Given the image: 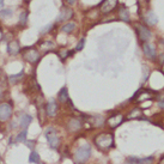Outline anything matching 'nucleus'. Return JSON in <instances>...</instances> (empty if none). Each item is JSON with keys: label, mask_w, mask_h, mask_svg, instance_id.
I'll return each instance as SVG.
<instances>
[{"label": "nucleus", "mask_w": 164, "mask_h": 164, "mask_svg": "<svg viewBox=\"0 0 164 164\" xmlns=\"http://www.w3.org/2000/svg\"><path fill=\"white\" fill-rule=\"evenodd\" d=\"M0 161H1V157H0Z\"/></svg>", "instance_id": "ea45409f"}, {"label": "nucleus", "mask_w": 164, "mask_h": 164, "mask_svg": "<svg viewBox=\"0 0 164 164\" xmlns=\"http://www.w3.org/2000/svg\"><path fill=\"white\" fill-rule=\"evenodd\" d=\"M119 18L120 20H123V22H130V12L126 7H121L120 11H119Z\"/></svg>", "instance_id": "f3484780"}, {"label": "nucleus", "mask_w": 164, "mask_h": 164, "mask_svg": "<svg viewBox=\"0 0 164 164\" xmlns=\"http://www.w3.org/2000/svg\"><path fill=\"white\" fill-rule=\"evenodd\" d=\"M4 6V0H0V7H2Z\"/></svg>", "instance_id": "f704fd0d"}, {"label": "nucleus", "mask_w": 164, "mask_h": 164, "mask_svg": "<svg viewBox=\"0 0 164 164\" xmlns=\"http://www.w3.org/2000/svg\"><path fill=\"white\" fill-rule=\"evenodd\" d=\"M90 157H91V146L89 144H83L82 146H79L76 150V152L73 155L74 161L79 164L86 163Z\"/></svg>", "instance_id": "f03ea898"}, {"label": "nucleus", "mask_w": 164, "mask_h": 164, "mask_svg": "<svg viewBox=\"0 0 164 164\" xmlns=\"http://www.w3.org/2000/svg\"><path fill=\"white\" fill-rule=\"evenodd\" d=\"M13 107L10 102H2L0 103V122H6L12 117Z\"/></svg>", "instance_id": "20e7f679"}, {"label": "nucleus", "mask_w": 164, "mask_h": 164, "mask_svg": "<svg viewBox=\"0 0 164 164\" xmlns=\"http://www.w3.org/2000/svg\"><path fill=\"white\" fill-rule=\"evenodd\" d=\"M20 43H19V41H17V40H11V41H9V43H7V53L10 54V55H17L19 52H20Z\"/></svg>", "instance_id": "9d476101"}, {"label": "nucleus", "mask_w": 164, "mask_h": 164, "mask_svg": "<svg viewBox=\"0 0 164 164\" xmlns=\"http://www.w3.org/2000/svg\"><path fill=\"white\" fill-rule=\"evenodd\" d=\"M23 58H24L28 62L35 65V64H37L38 60H40L38 50L35 49V48H27V49L24 50V53H23Z\"/></svg>", "instance_id": "39448f33"}, {"label": "nucleus", "mask_w": 164, "mask_h": 164, "mask_svg": "<svg viewBox=\"0 0 164 164\" xmlns=\"http://www.w3.org/2000/svg\"><path fill=\"white\" fill-rule=\"evenodd\" d=\"M92 121H94V126H96V127H99L101 125H103V117L102 116H94L92 117Z\"/></svg>", "instance_id": "a878e982"}, {"label": "nucleus", "mask_w": 164, "mask_h": 164, "mask_svg": "<svg viewBox=\"0 0 164 164\" xmlns=\"http://www.w3.org/2000/svg\"><path fill=\"white\" fill-rule=\"evenodd\" d=\"M145 19H146V22H148L150 25H156V24H157V22H158V19H157L156 15H155L152 11H150L148 15H146Z\"/></svg>", "instance_id": "412c9836"}, {"label": "nucleus", "mask_w": 164, "mask_h": 164, "mask_svg": "<svg viewBox=\"0 0 164 164\" xmlns=\"http://www.w3.org/2000/svg\"><path fill=\"white\" fill-rule=\"evenodd\" d=\"M159 164H164V157L161 159V161H159Z\"/></svg>", "instance_id": "e433bc0d"}, {"label": "nucleus", "mask_w": 164, "mask_h": 164, "mask_svg": "<svg viewBox=\"0 0 164 164\" xmlns=\"http://www.w3.org/2000/svg\"><path fill=\"white\" fill-rule=\"evenodd\" d=\"M59 56L62 59V60H65V59H67V56H70V55H72V52H68L67 49H61L59 50Z\"/></svg>", "instance_id": "bb28decb"}, {"label": "nucleus", "mask_w": 164, "mask_h": 164, "mask_svg": "<svg viewBox=\"0 0 164 164\" xmlns=\"http://www.w3.org/2000/svg\"><path fill=\"white\" fill-rule=\"evenodd\" d=\"M96 146L102 151H108L109 148H113L114 145V137L112 133H101L95 138Z\"/></svg>", "instance_id": "f257e3e1"}, {"label": "nucleus", "mask_w": 164, "mask_h": 164, "mask_svg": "<svg viewBox=\"0 0 164 164\" xmlns=\"http://www.w3.org/2000/svg\"><path fill=\"white\" fill-rule=\"evenodd\" d=\"M73 17V11L72 9L67 7V6H62L61 10H60V15L58 18V22H66L68 19H71Z\"/></svg>", "instance_id": "9b49d317"}, {"label": "nucleus", "mask_w": 164, "mask_h": 164, "mask_svg": "<svg viewBox=\"0 0 164 164\" xmlns=\"http://www.w3.org/2000/svg\"><path fill=\"white\" fill-rule=\"evenodd\" d=\"M83 128V122L79 117H71L67 122V130L72 133H77Z\"/></svg>", "instance_id": "423d86ee"}, {"label": "nucleus", "mask_w": 164, "mask_h": 164, "mask_svg": "<svg viewBox=\"0 0 164 164\" xmlns=\"http://www.w3.org/2000/svg\"><path fill=\"white\" fill-rule=\"evenodd\" d=\"M117 5V0H103L101 4V11L102 13H109L114 10Z\"/></svg>", "instance_id": "1a4fd4ad"}, {"label": "nucleus", "mask_w": 164, "mask_h": 164, "mask_svg": "<svg viewBox=\"0 0 164 164\" xmlns=\"http://www.w3.org/2000/svg\"><path fill=\"white\" fill-rule=\"evenodd\" d=\"M162 42H163V43H164V40H162Z\"/></svg>", "instance_id": "58836bf2"}, {"label": "nucleus", "mask_w": 164, "mask_h": 164, "mask_svg": "<svg viewBox=\"0 0 164 164\" xmlns=\"http://www.w3.org/2000/svg\"><path fill=\"white\" fill-rule=\"evenodd\" d=\"M40 48H41V49H43V50L53 49V48H54V43H53L52 41H43V42H41Z\"/></svg>", "instance_id": "393cba45"}, {"label": "nucleus", "mask_w": 164, "mask_h": 164, "mask_svg": "<svg viewBox=\"0 0 164 164\" xmlns=\"http://www.w3.org/2000/svg\"><path fill=\"white\" fill-rule=\"evenodd\" d=\"M27 134H28L27 130H23L22 132H19L15 137V143H25L27 141Z\"/></svg>", "instance_id": "aec40b11"}, {"label": "nucleus", "mask_w": 164, "mask_h": 164, "mask_svg": "<svg viewBox=\"0 0 164 164\" xmlns=\"http://www.w3.org/2000/svg\"><path fill=\"white\" fill-rule=\"evenodd\" d=\"M156 98L158 99V102H164V91H161L156 95Z\"/></svg>", "instance_id": "c756f323"}, {"label": "nucleus", "mask_w": 164, "mask_h": 164, "mask_svg": "<svg viewBox=\"0 0 164 164\" xmlns=\"http://www.w3.org/2000/svg\"><path fill=\"white\" fill-rule=\"evenodd\" d=\"M143 50H144L145 55L148 56V59L153 60V59L156 58V49H155V47H153L152 45H150V43H148V42H145V43L143 45Z\"/></svg>", "instance_id": "4468645a"}, {"label": "nucleus", "mask_w": 164, "mask_h": 164, "mask_svg": "<svg viewBox=\"0 0 164 164\" xmlns=\"http://www.w3.org/2000/svg\"><path fill=\"white\" fill-rule=\"evenodd\" d=\"M46 115L49 117H55L58 114V104L55 103V101H50L46 104Z\"/></svg>", "instance_id": "f8f14e48"}, {"label": "nucleus", "mask_w": 164, "mask_h": 164, "mask_svg": "<svg viewBox=\"0 0 164 164\" xmlns=\"http://www.w3.org/2000/svg\"><path fill=\"white\" fill-rule=\"evenodd\" d=\"M2 98V91H1V87H0V99Z\"/></svg>", "instance_id": "c9c22d12"}, {"label": "nucleus", "mask_w": 164, "mask_h": 164, "mask_svg": "<svg viewBox=\"0 0 164 164\" xmlns=\"http://www.w3.org/2000/svg\"><path fill=\"white\" fill-rule=\"evenodd\" d=\"M29 163L31 164H41V157L36 151H31L29 156Z\"/></svg>", "instance_id": "6ab92c4d"}, {"label": "nucleus", "mask_w": 164, "mask_h": 164, "mask_svg": "<svg viewBox=\"0 0 164 164\" xmlns=\"http://www.w3.org/2000/svg\"><path fill=\"white\" fill-rule=\"evenodd\" d=\"M2 38H4V35H2V31L0 30V42L2 41Z\"/></svg>", "instance_id": "473e14b6"}, {"label": "nucleus", "mask_w": 164, "mask_h": 164, "mask_svg": "<svg viewBox=\"0 0 164 164\" xmlns=\"http://www.w3.org/2000/svg\"><path fill=\"white\" fill-rule=\"evenodd\" d=\"M27 144H28V148H34V141H27Z\"/></svg>", "instance_id": "2f4dec72"}, {"label": "nucleus", "mask_w": 164, "mask_h": 164, "mask_svg": "<svg viewBox=\"0 0 164 164\" xmlns=\"http://www.w3.org/2000/svg\"><path fill=\"white\" fill-rule=\"evenodd\" d=\"M58 99L60 103H67L68 102V91H67V87H62L60 91H59V95H58Z\"/></svg>", "instance_id": "dca6fc26"}, {"label": "nucleus", "mask_w": 164, "mask_h": 164, "mask_svg": "<svg viewBox=\"0 0 164 164\" xmlns=\"http://www.w3.org/2000/svg\"><path fill=\"white\" fill-rule=\"evenodd\" d=\"M66 1H67V4H68V5H74L77 0H66Z\"/></svg>", "instance_id": "7c9ffc66"}, {"label": "nucleus", "mask_w": 164, "mask_h": 164, "mask_svg": "<svg viewBox=\"0 0 164 164\" xmlns=\"http://www.w3.org/2000/svg\"><path fill=\"white\" fill-rule=\"evenodd\" d=\"M84 45H85V38H82V40L78 42V45L76 46V52H80V50L84 48Z\"/></svg>", "instance_id": "cd10ccee"}, {"label": "nucleus", "mask_w": 164, "mask_h": 164, "mask_svg": "<svg viewBox=\"0 0 164 164\" xmlns=\"http://www.w3.org/2000/svg\"><path fill=\"white\" fill-rule=\"evenodd\" d=\"M135 29H137V34H138V36H139V38L141 40V41H148L150 40V37H151V31H150V29H148V27H145L144 24H135Z\"/></svg>", "instance_id": "0eeeda50"}, {"label": "nucleus", "mask_w": 164, "mask_h": 164, "mask_svg": "<svg viewBox=\"0 0 164 164\" xmlns=\"http://www.w3.org/2000/svg\"><path fill=\"white\" fill-rule=\"evenodd\" d=\"M23 77H24V72H23V71H20V73H17V74H12V76H10V77H9V82L11 83V84H17V83L19 82Z\"/></svg>", "instance_id": "4be33fe9"}, {"label": "nucleus", "mask_w": 164, "mask_h": 164, "mask_svg": "<svg viewBox=\"0 0 164 164\" xmlns=\"http://www.w3.org/2000/svg\"><path fill=\"white\" fill-rule=\"evenodd\" d=\"M140 116H143L141 109H139V108H134V109H132L131 112L128 113L127 119H128V120H132V119H138V117H140Z\"/></svg>", "instance_id": "a211bd4d"}, {"label": "nucleus", "mask_w": 164, "mask_h": 164, "mask_svg": "<svg viewBox=\"0 0 164 164\" xmlns=\"http://www.w3.org/2000/svg\"><path fill=\"white\" fill-rule=\"evenodd\" d=\"M152 92L151 91H148V90H143V91H139L135 96H134V98L137 102H143V101H146V99H151L152 98Z\"/></svg>", "instance_id": "2eb2a0df"}, {"label": "nucleus", "mask_w": 164, "mask_h": 164, "mask_svg": "<svg viewBox=\"0 0 164 164\" xmlns=\"http://www.w3.org/2000/svg\"><path fill=\"white\" fill-rule=\"evenodd\" d=\"M74 29H76V24L74 23H67V24L61 27V31L65 34H71Z\"/></svg>", "instance_id": "5701e85b"}, {"label": "nucleus", "mask_w": 164, "mask_h": 164, "mask_svg": "<svg viewBox=\"0 0 164 164\" xmlns=\"http://www.w3.org/2000/svg\"><path fill=\"white\" fill-rule=\"evenodd\" d=\"M28 23V11H23L20 15H19V25L20 27H25Z\"/></svg>", "instance_id": "b1692460"}, {"label": "nucleus", "mask_w": 164, "mask_h": 164, "mask_svg": "<svg viewBox=\"0 0 164 164\" xmlns=\"http://www.w3.org/2000/svg\"><path fill=\"white\" fill-rule=\"evenodd\" d=\"M45 135H46V139H47L50 148H54V150L59 148L60 144H61V139H60V135H59L58 131L54 127H52V126L47 127L46 131H45Z\"/></svg>", "instance_id": "7ed1b4c3"}, {"label": "nucleus", "mask_w": 164, "mask_h": 164, "mask_svg": "<svg viewBox=\"0 0 164 164\" xmlns=\"http://www.w3.org/2000/svg\"><path fill=\"white\" fill-rule=\"evenodd\" d=\"M12 15H13L12 10H2V11L0 12V16L1 17H11Z\"/></svg>", "instance_id": "c85d7f7f"}, {"label": "nucleus", "mask_w": 164, "mask_h": 164, "mask_svg": "<svg viewBox=\"0 0 164 164\" xmlns=\"http://www.w3.org/2000/svg\"><path fill=\"white\" fill-rule=\"evenodd\" d=\"M24 1H27V2H29V1H31V0H24Z\"/></svg>", "instance_id": "4c0bfd02"}, {"label": "nucleus", "mask_w": 164, "mask_h": 164, "mask_svg": "<svg viewBox=\"0 0 164 164\" xmlns=\"http://www.w3.org/2000/svg\"><path fill=\"white\" fill-rule=\"evenodd\" d=\"M158 104H159L161 108H164V102H158Z\"/></svg>", "instance_id": "72a5a7b5"}, {"label": "nucleus", "mask_w": 164, "mask_h": 164, "mask_svg": "<svg viewBox=\"0 0 164 164\" xmlns=\"http://www.w3.org/2000/svg\"><path fill=\"white\" fill-rule=\"evenodd\" d=\"M122 122H123V115L122 114L110 115V116L107 119V121H105L107 126H108V127H110V128H115V127L120 126Z\"/></svg>", "instance_id": "6e6552de"}, {"label": "nucleus", "mask_w": 164, "mask_h": 164, "mask_svg": "<svg viewBox=\"0 0 164 164\" xmlns=\"http://www.w3.org/2000/svg\"><path fill=\"white\" fill-rule=\"evenodd\" d=\"M31 121H33V116L29 114H23L19 119H18L19 127H22L23 130H27L28 126L31 123Z\"/></svg>", "instance_id": "ddd939ff"}]
</instances>
